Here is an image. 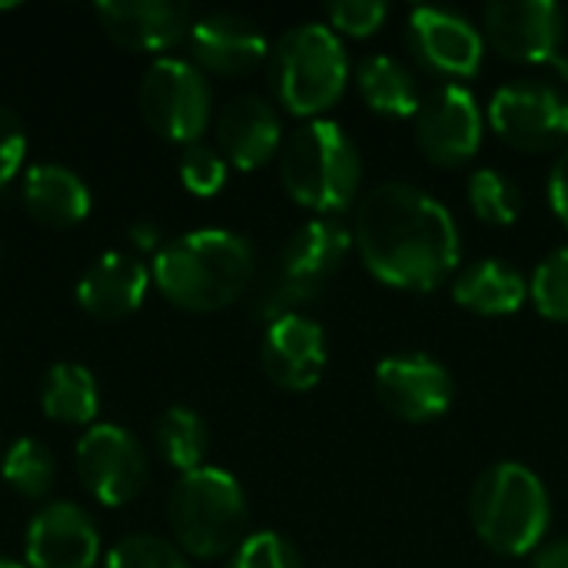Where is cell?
<instances>
[{
    "label": "cell",
    "mask_w": 568,
    "mask_h": 568,
    "mask_svg": "<svg viewBox=\"0 0 568 568\" xmlns=\"http://www.w3.org/2000/svg\"><path fill=\"white\" fill-rule=\"evenodd\" d=\"M106 568H190L183 552L160 536H126L106 552Z\"/></svg>",
    "instance_id": "obj_29"
},
{
    "label": "cell",
    "mask_w": 568,
    "mask_h": 568,
    "mask_svg": "<svg viewBox=\"0 0 568 568\" xmlns=\"http://www.w3.org/2000/svg\"><path fill=\"white\" fill-rule=\"evenodd\" d=\"M57 463L40 439H17L0 459V479L23 499H43L53 486Z\"/></svg>",
    "instance_id": "obj_26"
},
{
    "label": "cell",
    "mask_w": 568,
    "mask_h": 568,
    "mask_svg": "<svg viewBox=\"0 0 568 568\" xmlns=\"http://www.w3.org/2000/svg\"><path fill=\"white\" fill-rule=\"evenodd\" d=\"M416 143L439 166H459L483 146V110L463 83H439L416 113Z\"/></svg>",
    "instance_id": "obj_13"
},
{
    "label": "cell",
    "mask_w": 568,
    "mask_h": 568,
    "mask_svg": "<svg viewBox=\"0 0 568 568\" xmlns=\"http://www.w3.org/2000/svg\"><path fill=\"white\" fill-rule=\"evenodd\" d=\"M40 406H43V416L53 423H67V426L93 423L97 409H100V393H97L93 373L80 363L50 366V373L43 376Z\"/></svg>",
    "instance_id": "obj_24"
},
{
    "label": "cell",
    "mask_w": 568,
    "mask_h": 568,
    "mask_svg": "<svg viewBox=\"0 0 568 568\" xmlns=\"http://www.w3.org/2000/svg\"><path fill=\"white\" fill-rule=\"evenodd\" d=\"M489 123L503 143L526 153L568 146V93L546 80H509L489 100Z\"/></svg>",
    "instance_id": "obj_9"
},
{
    "label": "cell",
    "mask_w": 568,
    "mask_h": 568,
    "mask_svg": "<svg viewBox=\"0 0 568 568\" xmlns=\"http://www.w3.org/2000/svg\"><path fill=\"white\" fill-rule=\"evenodd\" d=\"M186 43L193 63L220 77H243L270 57V43L260 23L233 10H216L193 20Z\"/></svg>",
    "instance_id": "obj_16"
},
{
    "label": "cell",
    "mask_w": 568,
    "mask_h": 568,
    "mask_svg": "<svg viewBox=\"0 0 568 568\" xmlns=\"http://www.w3.org/2000/svg\"><path fill=\"white\" fill-rule=\"evenodd\" d=\"M489 47L516 63H559L566 13L552 0H499L483 10ZM568 70V67H566Z\"/></svg>",
    "instance_id": "obj_11"
},
{
    "label": "cell",
    "mask_w": 568,
    "mask_h": 568,
    "mask_svg": "<svg viewBox=\"0 0 568 568\" xmlns=\"http://www.w3.org/2000/svg\"><path fill=\"white\" fill-rule=\"evenodd\" d=\"M153 436H156L160 456L173 469H180V476L203 466L210 433H206V423H203L200 413H193L186 406H170V409L160 413V419L153 426Z\"/></svg>",
    "instance_id": "obj_25"
},
{
    "label": "cell",
    "mask_w": 568,
    "mask_h": 568,
    "mask_svg": "<svg viewBox=\"0 0 568 568\" xmlns=\"http://www.w3.org/2000/svg\"><path fill=\"white\" fill-rule=\"evenodd\" d=\"M529 300L546 320L568 323V246L552 250L536 266V273L529 280Z\"/></svg>",
    "instance_id": "obj_28"
},
{
    "label": "cell",
    "mask_w": 568,
    "mask_h": 568,
    "mask_svg": "<svg viewBox=\"0 0 568 568\" xmlns=\"http://www.w3.org/2000/svg\"><path fill=\"white\" fill-rule=\"evenodd\" d=\"M23 206L33 220L47 226H77L90 213V190L87 183L60 163H37L23 173L20 186Z\"/></svg>",
    "instance_id": "obj_21"
},
{
    "label": "cell",
    "mask_w": 568,
    "mask_h": 568,
    "mask_svg": "<svg viewBox=\"0 0 568 568\" xmlns=\"http://www.w3.org/2000/svg\"><path fill=\"white\" fill-rule=\"evenodd\" d=\"M77 473L97 503L123 506L143 493L150 459L136 436L113 423H97L77 443Z\"/></svg>",
    "instance_id": "obj_10"
},
{
    "label": "cell",
    "mask_w": 568,
    "mask_h": 568,
    "mask_svg": "<svg viewBox=\"0 0 568 568\" xmlns=\"http://www.w3.org/2000/svg\"><path fill=\"white\" fill-rule=\"evenodd\" d=\"M260 359L266 376L290 393H306L326 369V333L303 313H286L266 323Z\"/></svg>",
    "instance_id": "obj_15"
},
{
    "label": "cell",
    "mask_w": 568,
    "mask_h": 568,
    "mask_svg": "<svg viewBox=\"0 0 568 568\" xmlns=\"http://www.w3.org/2000/svg\"><path fill=\"white\" fill-rule=\"evenodd\" d=\"M469 206L489 226H513L523 213V193L513 176L483 166L469 176Z\"/></svg>",
    "instance_id": "obj_27"
},
{
    "label": "cell",
    "mask_w": 568,
    "mask_h": 568,
    "mask_svg": "<svg viewBox=\"0 0 568 568\" xmlns=\"http://www.w3.org/2000/svg\"><path fill=\"white\" fill-rule=\"evenodd\" d=\"M373 386L379 403L403 423H433L453 406L449 369L426 353H393L376 363Z\"/></svg>",
    "instance_id": "obj_12"
},
{
    "label": "cell",
    "mask_w": 568,
    "mask_h": 568,
    "mask_svg": "<svg viewBox=\"0 0 568 568\" xmlns=\"http://www.w3.org/2000/svg\"><path fill=\"white\" fill-rule=\"evenodd\" d=\"M549 203H552V213L559 216V223L568 226V146L549 170Z\"/></svg>",
    "instance_id": "obj_34"
},
{
    "label": "cell",
    "mask_w": 568,
    "mask_h": 568,
    "mask_svg": "<svg viewBox=\"0 0 568 568\" xmlns=\"http://www.w3.org/2000/svg\"><path fill=\"white\" fill-rule=\"evenodd\" d=\"M226 568H303V559L280 532H253L240 542Z\"/></svg>",
    "instance_id": "obj_31"
},
{
    "label": "cell",
    "mask_w": 568,
    "mask_h": 568,
    "mask_svg": "<svg viewBox=\"0 0 568 568\" xmlns=\"http://www.w3.org/2000/svg\"><path fill=\"white\" fill-rule=\"evenodd\" d=\"M166 519L183 552L196 559L233 556L246 539V493L226 469L200 466L183 473L166 496Z\"/></svg>",
    "instance_id": "obj_5"
},
{
    "label": "cell",
    "mask_w": 568,
    "mask_h": 568,
    "mask_svg": "<svg viewBox=\"0 0 568 568\" xmlns=\"http://www.w3.org/2000/svg\"><path fill=\"white\" fill-rule=\"evenodd\" d=\"M0 568H27V566H20V562H13V559H0Z\"/></svg>",
    "instance_id": "obj_37"
},
{
    "label": "cell",
    "mask_w": 568,
    "mask_h": 568,
    "mask_svg": "<svg viewBox=\"0 0 568 568\" xmlns=\"http://www.w3.org/2000/svg\"><path fill=\"white\" fill-rule=\"evenodd\" d=\"M359 150L333 120H306L280 150V180L286 193L320 216L346 210L359 190Z\"/></svg>",
    "instance_id": "obj_4"
},
{
    "label": "cell",
    "mask_w": 568,
    "mask_h": 568,
    "mask_svg": "<svg viewBox=\"0 0 568 568\" xmlns=\"http://www.w3.org/2000/svg\"><path fill=\"white\" fill-rule=\"evenodd\" d=\"M532 568H568V539H552L532 552Z\"/></svg>",
    "instance_id": "obj_35"
},
{
    "label": "cell",
    "mask_w": 568,
    "mask_h": 568,
    "mask_svg": "<svg viewBox=\"0 0 568 568\" xmlns=\"http://www.w3.org/2000/svg\"><path fill=\"white\" fill-rule=\"evenodd\" d=\"M23 156H27V130L20 116L0 103V186L20 173Z\"/></svg>",
    "instance_id": "obj_33"
},
{
    "label": "cell",
    "mask_w": 568,
    "mask_h": 568,
    "mask_svg": "<svg viewBox=\"0 0 568 568\" xmlns=\"http://www.w3.org/2000/svg\"><path fill=\"white\" fill-rule=\"evenodd\" d=\"M180 180L193 196H216L226 183V160L220 150L206 143H190L183 146L180 156Z\"/></svg>",
    "instance_id": "obj_30"
},
{
    "label": "cell",
    "mask_w": 568,
    "mask_h": 568,
    "mask_svg": "<svg viewBox=\"0 0 568 568\" xmlns=\"http://www.w3.org/2000/svg\"><path fill=\"white\" fill-rule=\"evenodd\" d=\"M0 459H3V456H0Z\"/></svg>",
    "instance_id": "obj_38"
},
{
    "label": "cell",
    "mask_w": 568,
    "mask_h": 568,
    "mask_svg": "<svg viewBox=\"0 0 568 568\" xmlns=\"http://www.w3.org/2000/svg\"><path fill=\"white\" fill-rule=\"evenodd\" d=\"M213 90L193 60L160 57L140 80V113L153 133L173 143H200L210 126Z\"/></svg>",
    "instance_id": "obj_8"
},
{
    "label": "cell",
    "mask_w": 568,
    "mask_h": 568,
    "mask_svg": "<svg viewBox=\"0 0 568 568\" xmlns=\"http://www.w3.org/2000/svg\"><path fill=\"white\" fill-rule=\"evenodd\" d=\"M126 236H130V243H133L136 250H156V246H160V226H156V223H150V220H136V223H130Z\"/></svg>",
    "instance_id": "obj_36"
},
{
    "label": "cell",
    "mask_w": 568,
    "mask_h": 568,
    "mask_svg": "<svg viewBox=\"0 0 568 568\" xmlns=\"http://www.w3.org/2000/svg\"><path fill=\"white\" fill-rule=\"evenodd\" d=\"M100 27L110 40L130 50H170L190 37V7L173 0H106L93 7Z\"/></svg>",
    "instance_id": "obj_18"
},
{
    "label": "cell",
    "mask_w": 568,
    "mask_h": 568,
    "mask_svg": "<svg viewBox=\"0 0 568 568\" xmlns=\"http://www.w3.org/2000/svg\"><path fill=\"white\" fill-rule=\"evenodd\" d=\"M270 83L276 100L296 116H320L349 83V57L326 23H296L270 50Z\"/></svg>",
    "instance_id": "obj_6"
},
{
    "label": "cell",
    "mask_w": 568,
    "mask_h": 568,
    "mask_svg": "<svg viewBox=\"0 0 568 568\" xmlns=\"http://www.w3.org/2000/svg\"><path fill=\"white\" fill-rule=\"evenodd\" d=\"M356 87L363 103L373 113H383L389 120H409L419 113V83L413 70L389 53H369L356 67Z\"/></svg>",
    "instance_id": "obj_23"
},
{
    "label": "cell",
    "mask_w": 568,
    "mask_h": 568,
    "mask_svg": "<svg viewBox=\"0 0 568 568\" xmlns=\"http://www.w3.org/2000/svg\"><path fill=\"white\" fill-rule=\"evenodd\" d=\"M406 40L413 57L439 77L469 80L479 73L486 57V40L476 23L446 7H416L406 23Z\"/></svg>",
    "instance_id": "obj_14"
},
{
    "label": "cell",
    "mask_w": 568,
    "mask_h": 568,
    "mask_svg": "<svg viewBox=\"0 0 568 568\" xmlns=\"http://www.w3.org/2000/svg\"><path fill=\"white\" fill-rule=\"evenodd\" d=\"M146 286H150V270L136 256H130V253H103L80 276L77 303L90 316H97L103 323H113V320L130 316L143 303Z\"/></svg>",
    "instance_id": "obj_20"
},
{
    "label": "cell",
    "mask_w": 568,
    "mask_h": 568,
    "mask_svg": "<svg viewBox=\"0 0 568 568\" xmlns=\"http://www.w3.org/2000/svg\"><path fill=\"white\" fill-rule=\"evenodd\" d=\"M333 30L346 37H373L383 20H386V3L383 0H336L326 7Z\"/></svg>",
    "instance_id": "obj_32"
},
{
    "label": "cell",
    "mask_w": 568,
    "mask_h": 568,
    "mask_svg": "<svg viewBox=\"0 0 568 568\" xmlns=\"http://www.w3.org/2000/svg\"><path fill=\"white\" fill-rule=\"evenodd\" d=\"M216 143L223 160L236 170H260L283 143L276 106L260 93L233 97L216 116Z\"/></svg>",
    "instance_id": "obj_19"
},
{
    "label": "cell",
    "mask_w": 568,
    "mask_h": 568,
    "mask_svg": "<svg viewBox=\"0 0 568 568\" xmlns=\"http://www.w3.org/2000/svg\"><path fill=\"white\" fill-rule=\"evenodd\" d=\"M256 273V253L233 230H193L156 250L153 280L160 293L190 313H213L236 303Z\"/></svg>",
    "instance_id": "obj_2"
},
{
    "label": "cell",
    "mask_w": 568,
    "mask_h": 568,
    "mask_svg": "<svg viewBox=\"0 0 568 568\" xmlns=\"http://www.w3.org/2000/svg\"><path fill=\"white\" fill-rule=\"evenodd\" d=\"M100 559V532L73 503L43 506L27 526V568H93Z\"/></svg>",
    "instance_id": "obj_17"
},
{
    "label": "cell",
    "mask_w": 568,
    "mask_h": 568,
    "mask_svg": "<svg viewBox=\"0 0 568 568\" xmlns=\"http://www.w3.org/2000/svg\"><path fill=\"white\" fill-rule=\"evenodd\" d=\"M353 240L363 266L396 290H433L459 263L449 206L403 180H386L359 200Z\"/></svg>",
    "instance_id": "obj_1"
},
{
    "label": "cell",
    "mask_w": 568,
    "mask_h": 568,
    "mask_svg": "<svg viewBox=\"0 0 568 568\" xmlns=\"http://www.w3.org/2000/svg\"><path fill=\"white\" fill-rule=\"evenodd\" d=\"M353 250V233L336 216H316L303 223L280 250L276 270L256 296V313L273 323L296 306L316 300L323 286L339 273Z\"/></svg>",
    "instance_id": "obj_7"
},
{
    "label": "cell",
    "mask_w": 568,
    "mask_h": 568,
    "mask_svg": "<svg viewBox=\"0 0 568 568\" xmlns=\"http://www.w3.org/2000/svg\"><path fill=\"white\" fill-rule=\"evenodd\" d=\"M453 300L479 316H509L529 300V283L506 260H479L456 276Z\"/></svg>",
    "instance_id": "obj_22"
},
{
    "label": "cell",
    "mask_w": 568,
    "mask_h": 568,
    "mask_svg": "<svg viewBox=\"0 0 568 568\" xmlns=\"http://www.w3.org/2000/svg\"><path fill=\"white\" fill-rule=\"evenodd\" d=\"M549 489L523 463H493L469 493V519L483 546L499 556H529L549 529Z\"/></svg>",
    "instance_id": "obj_3"
}]
</instances>
